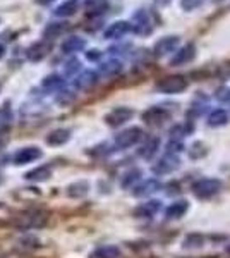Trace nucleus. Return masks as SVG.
Returning <instances> with one entry per match:
<instances>
[{
  "label": "nucleus",
  "instance_id": "1",
  "mask_svg": "<svg viewBox=\"0 0 230 258\" xmlns=\"http://www.w3.org/2000/svg\"><path fill=\"white\" fill-rule=\"evenodd\" d=\"M220 188H221V184L216 179H203V181L194 184V195L199 198H208L218 193Z\"/></svg>",
  "mask_w": 230,
  "mask_h": 258
},
{
  "label": "nucleus",
  "instance_id": "2",
  "mask_svg": "<svg viewBox=\"0 0 230 258\" xmlns=\"http://www.w3.org/2000/svg\"><path fill=\"white\" fill-rule=\"evenodd\" d=\"M187 81L182 76H174V78H165L163 81L158 83L157 88L163 91V93H179V91L186 90Z\"/></svg>",
  "mask_w": 230,
  "mask_h": 258
},
{
  "label": "nucleus",
  "instance_id": "3",
  "mask_svg": "<svg viewBox=\"0 0 230 258\" xmlns=\"http://www.w3.org/2000/svg\"><path fill=\"white\" fill-rule=\"evenodd\" d=\"M139 138H141V131L136 127H132V129H129V131L120 133V135L115 138V145L119 148H127V147H131V145H134Z\"/></svg>",
  "mask_w": 230,
  "mask_h": 258
},
{
  "label": "nucleus",
  "instance_id": "4",
  "mask_svg": "<svg viewBox=\"0 0 230 258\" xmlns=\"http://www.w3.org/2000/svg\"><path fill=\"white\" fill-rule=\"evenodd\" d=\"M132 117V110L131 109H125V107H119V109L112 110L110 114L107 115V122L110 126H120L124 124L125 120H129Z\"/></svg>",
  "mask_w": 230,
  "mask_h": 258
},
{
  "label": "nucleus",
  "instance_id": "5",
  "mask_svg": "<svg viewBox=\"0 0 230 258\" xmlns=\"http://www.w3.org/2000/svg\"><path fill=\"white\" fill-rule=\"evenodd\" d=\"M179 167V160L174 159V157H165V159L158 160L157 164L153 165V170L157 174H167V172H172Z\"/></svg>",
  "mask_w": 230,
  "mask_h": 258
},
{
  "label": "nucleus",
  "instance_id": "6",
  "mask_svg": "<svg viewBox=\"0 0 230 258\" xmlns=\"http://www.w3.org/2000/svg\"><path fill=\"white\" fill-rule=\"evenodd\" d=\"M47 53H48V47H47V45H45L43 41H36V43H33L31 47L28 48L26 55H28L29 60L38 62V60L43 59Z\"/></svg>",
  "mask_w": 230,
  "mask_h": 258
},
{
  "label": "nucleus",
  "instance_id": "7",
  "mask_svg": "<svg viewBox=\"0 0 230 258\" xmlns=\"http://www.w3.org/2000/svg\"><path fill=\"white\" fill-rule=\"evenodd\" d=\"M187 202H175L172 203V205L167 209L165 212V215H167V219H179V217H182L184 214L187 212Z\"/></svg>",
  "mask_w": 230,
  "mask_h": 258
},
{
  "label": "nucleus",
  "instance_id": "8",
  "mask_svg": "<svg viewBox=\"0 0 230 258\" xmlns=\"http://www.w3.org/2000/svg\"><path fill=\"white\" fill-rule=\"evenodd\" d=\"M129 31V24L127 23H115V24H112L110 28L105 31V36L107 38H119V36H122L124 33H127Z\"/></svg>",
  "mask_w": 230,
  "mask_h": 258
},
{
  "label": "nucleus",
  "instance_id": "9",
  "mask_svg": "<svg viewBox=\"0 0 230 258\" xmlns=\"http://www.w3.org/2000/svg\"><path fill=\"white\" fill-rule=\"evenodd\" d=\"M144 119L148 124H162L167 119V112L162 109H151L144 114Z\"/></svg>",
  "mask_w": 230,
  "mask_h": 258
},
{
  "label": "nucleus",
  "instance_id": "10",
  "mask_svg": "<svg viewBox=\"0 0 230 258\" xmlns=\"http://www.w3.org/2000/svg\"><path fill=\"white\" fill-rule=\"evenodd\" d=\"M160 209V202H148V203H143L139 209L136 210L137 215H143V217H151L155 215Z\"/></svg>",
  "mask_w": 230,
  "mask_h": 258
},
{
  "label": "nucleus",
  "instance_id": "11",
  "mask_svg": "<svg viewBox=\"0 0 230 258\" xmlns=\"http://www.w3.org/2000/svg\"><path fill=\"white\" fill-rule=\"evenodd\" d=\"M85 48V40L78 38V36H72V38H69L67 41H64V45H62V50L64 52H78V50H83Z\"/></svg>",
  "mask_w": 230,
  "mask_h": 258
},
{
  "label": "nucleus",
  "instance_id": "12",
  "mask_svg": "<svg viewBox=\"0 0 230 258\" xmlns=\"http://www.w3.org/2000/svg\"><path fill=\"white\" fill-rule=\"evenodd\" d=\"M36 157H40V150L31 147V148L21 150V152L18 153V157H16V160H18V164H24V162H28V160L36 159Z\"/></svg>",
  "mask_w": 230,
  "mask_h": 258
},
{
  "label": "nucleus",
  "instance_id": "13",
  "mask_svg": "<svg viewBox=\"0 0 230 258\" xmlns=\"http://www.w3.org/2000/svg\"><path fill=\"white\" fill-rule=\"evenodd\" d=\"M192 57H194V48L191 47H186L184 50H181V52L177 53V55L172 59V64H182V62H189Z\"/></svg>",
  "mask_w": 230,
  "mask_h": 258
},
{
  "label": "nucleus",
  "instance_id": "14",
  "mask_svg": "<svg viewBox=\"0 0 230 258\" xmlns=\"http://www.w3.org/2000/svg\"><path fill=\"white\" fill-rule=\"evenodd\" d=\"M76 6H78L76 0H69V2L62 4L60 7H57L55 14L62 16V18H64V16H70V14H74V12H76Z\"/></svg>",
  "mask_w": 230,
  "mask_h": 258
},
{
  "label": "nucleus",
  "instance_id": "15",
  "mask_svg": "<svg viewBox=\"0 0 230 258\" xmlns=\"http://www.w3.org/2000/svg\"><path fill=\"white\" fill-rule=\"evenodd\" d=\"M120 255V251L115 246H103L95 253V258H117Z\"/></svg>",
  "mask_w": 230,
  "mask_h": 258
},
{
  "label": "nucleus",
  "instance_id": "16",
  "mask_svg": "<svg viewBox=\"0 0 230 258\" xmlns=\"http://www.w3.org/2000/svg\"><path fill=\"white\" fill-rule=\"evenodd\" d=\"M67 140H69V131H65V129H58V131L52 133V135L48 136V143H52V145H60Z\"/></svg>",
  "mask_w": 230,
  "mask_h": 258
},
{
  "label": "nucleus",
  "instance_id": "17",
  "mask_svg": "<svg viewBox=\"0 0 230 258\" xmlns=\"http://www.w3.org/2000/svg\"><path fill=\"white\" fill-rule=\"evenodd\" d=\"M175 45H177V38H165V40H162L160 43L157 45V47H155V50H157L158 53H167V52H170V50H172Z\"/></svg>",
  "mask_w": 230,
  "mask_h": 258
},
{
  "label": "nucleus",
  "instance_id": "18",
  "mask_svg": "<svg viewBox=\"0 0 230 258\" xmlns=\"http://www.w3.org/2000/svg\"><path fill=\"white\" fill-rule=\"evenodd\" d=\"M227 119H228V115L225 110H215L210 115V124L211 126H221V124L227 122Z\"/></svg>",
  "mask_w": 230,
  "mask_h": 258
},
{
  "label": "nucleus",
  "instance_id": "19",
  "mask_svg": "<svg viewBox=\"0 0 230 258\" xmlns=\"http://www.w3.org/2000/svg\"><path fill=\"white\" fill-rule=\"evenodd\" d=\"M64 31V24H58V23H53V24H48L47 26V30H45V38H55V36H58L60 35V33Z\"/></svg>",
  "mask_w": 230,
  "mask_h": 258
},
{
  "label": "nucleus",
  "instance_id": "20",
  "mask_svg": "<svg viewBox=\"0 0 230 258\" xmlns=\"http://www.w3.org/2000/svg\"><path fill=\"white\" fill-rule=\"evenodd\" d=\"M95 83V74L93 73H86L85 76H81V80L78 81V86L79 88H86V86L93 85Z\"/></svg>",
  "mask_w": 230,
  "mask_h": 258
},
{
  "label": "nucleus",
  "instance_id": "21",
  "mask_svg": "<svg viewBox=\"0 0 230 258\" xmlns=\"http://www.w3.org/2000/svg\"><path fill=\"white\" fill-rule=\"evenodd\" d=\"M157 188H158L157 181H148L144 186H141V191H137L136 195H148V193H151V191H155Z\"/></svg>",
  "mask_w": 230,
  "mask_h": 258
},
{
  "label": "nucleus",
  "instance_id": "22",
  "mask_svg": "<svg viewBox=\"0 0 230 258\" xmlns=\"http://www.w3.org/2000/svg\"><path fill=\"white\" fill-rule=\"evenodd\" d=\"M102 71L105 74H114V73H119L120 71V64L119 62H108V64L102 66Z\"/></svg>",
  "mask_w": 230,
  "mask_h": 258
},
{
  "label": "nucleus",
  "instance_id": "23",
  "mask_svg": "<svg viewBox=\"0 0 230 258\" xmlns=\"http://www.w3.org/2000/svg\"><path fill=\"white\" fill-rule=\"evenodd\" d=\"M60 85H62V80L58 76H48L47 80L43 81L45 88H55V86H60Z\"/></svg>",
  "mask_w": 230,
  "mask_h": 258
},
{
  "label": "nucleus",
  "instance_id": "24",
  "mask_svg": "<svg viewBox=\"0 0 230 258\" xmlns=\"http://www.w3.org/2000/svg\"><path fill=\"white\" fill-rule=\"evenodd\" d=\"M157 147H158V140H151L143 150H141V155L149 157V155H151V153L155 152V148H157Z\"/></svg>",
  "mask_w": 230,
  "mask_h": 258
},
{
  "label": "nucleus",
  "instance_id": "25",
  "mask_svg": "<svg viewBox=\"0 0 230 258\" xmlns=\"http://www.w3.org/2000/svg\"><path fill=\"white\" fill-rule=\"evenodd\" d=\"M199 4H201V0H182V7H184V9H187V11L198 7Z\"/></svg>",
  "mask_w": 230,
  "mask_h": 258
},
{
  "label": "nucleus",
  "instance_id": "26",
  "mask_svg": "<svg viewBox=\"0 0 230 258\" xmlns=\"http://www.w3.org/2000/svg\"><path fill=\"white\" fill-rule=\"evenodd\" d=\"M100 57V53H98V50H91V53H88V59H91V60H95V59H98Z\"/></svg>",
  "mask_w": 230,
  "mask_h": 258
},
{
  "label": "nucleus",
  "instance_id": "27",
  "mask_svg": "<svg viewBox=\"0 0 230 258\" xmlns=\"http://www.w3.org/2000/svg\"><path fill=\"white\" fill-rule=\"evenodd\" d=\"M4 52H6V48H4V45H0V57L4 55Z\"/></svg>",
  "mask_w": 230,
  "mask_h": 258
},
{
  "label": "nucleus",
  "instance_id": "28",
  "mask_svg": "<svg viewBox=\"0 0 230 258\" xmlns=\"http://www.w3.org/2000/svg\"><path fill=\"white\" fill-rule=\"evenodd\" d=\"M228 249H230V246H228Z\"/></svg>",
  "mask_w": 230,
  "mask_h": 258
}]
</instances>
